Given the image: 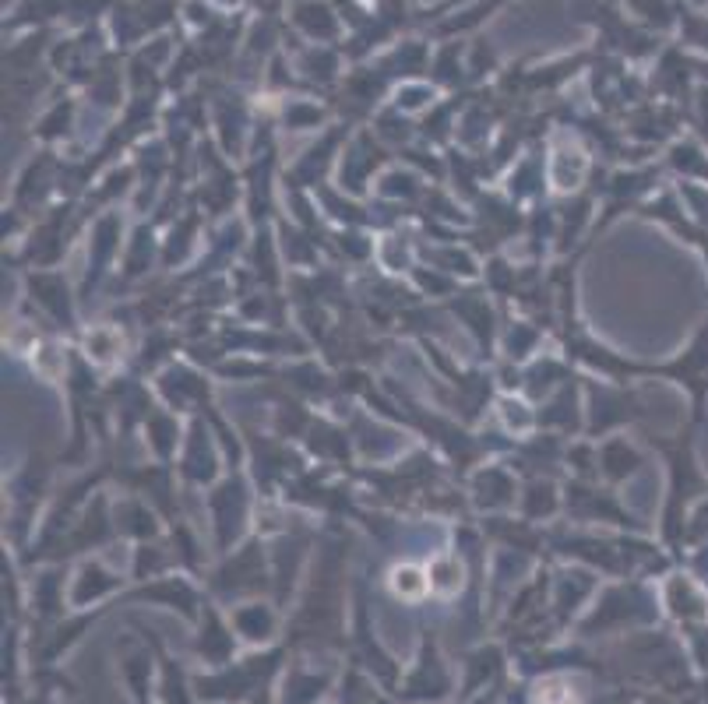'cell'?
<instances>
[{
    "instance_id": "6da1fadb",
    "label": "cell",
    "mask_w": 708,
    "mask_h": 704,
    "mask_svg": "<svg viewBox=\"0 0 708 704\" xmlns=\"http://www.w3.org/2000/svg\"><path fill=\"white\" fill-rule=\"evenodd\" d=\"M392 585H395V592H399V596H419V592L426 588V581H423V578H419V571H412V567L395 571Z\"/></svg>"
}]
</instances>
